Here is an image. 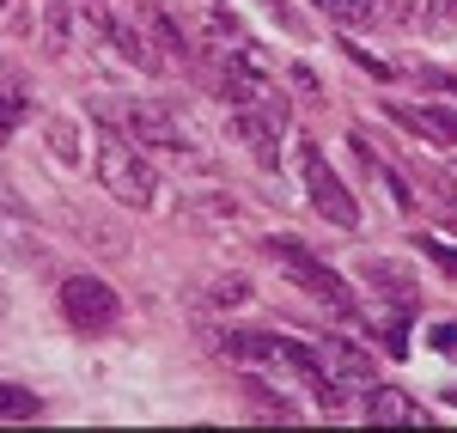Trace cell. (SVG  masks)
<instances>
[{
  "mask_svg": "<svg viewBox=\"0 0 457 433\" xmlns=\"http://www.w3.org/2000/svg\"><path fill=\"white\" fill-rule=\"evenodd\" d=\"M98 178L104 189L122 202V208H153V196H159V178H153V165H146L135 146L122 141L116 129H98Z\"/></svg>",
  "mask_w": 457,
  "mask_h": 433,
  "instance_id": "cell-1",
  "label": "cell"
},
{
  "mask_svg": "<svg viewBox=\"0 0 457 433\" xmlns=\"http://www.w3.org/2000/svg\"><path fill=\"white\" fill-rule=\"evenodd\" d=\"M269 251H275V262H281V269H287V275H293V281H299L305 293H317V299H323L336 318H353V293H348V281H342L329 262H317V256L305 251L299 238H275Z\"/></svg>",
  "mask_w": 457,
  "mask_h": 433,
  "instance_id": "cell-2",
  "label": "cell"
},
{
  "mask_svg": "<svg viewBox=\"0 0 457 433\" xmlns=\"http://www.w3.org/2000/svg\"><path fill=\"white\" fill-rule=\"evenodd\" d=\"M62 318H68L79 336H104V329H116V318H122V299H116V287L98 281V275H68V281H62Z\"/></svg>",
  "mask_w": 457,
  "mask_h": 433,
  "instance_id": "cell-3",
  "label": "cell"
},
{
  "mask_svg": "<svg viewBox=\"0 0 457 433\" xmlns=\"http://www.w3.org/2000/svg\"><path fill=\"white\" fill-rule=\"evenodd\" d=\"M299 171H305V189H312V208L323 220H336L342 232H353L360 226V208H353V196H348V183L336 178L329 165H323V153H317L312 141L299 146Z\"/></svg>",
  "mask_w": 457,
  "mask_h": 433,
  "instance_id": "cell-4",
  "label": "cell"
},
{
  "mask_svg": "<svg viewBox=\"0 0 457 433\" xmlns=\"http://www.w3.org/2000/svg\"><path fill=\"white\" fill-rule=\"evenodd\" d=\"M129 135H135V146H159V153H183V159H195V146H189V135L177 129V116L165 104H129L122 116H116Z\"/></svg>",
  "mask_w": 457,
  "mask_h": 433,
  "instance_id": "cell-5",
  "label": "cell"
},
{
  "mask_svg": "<svg viewBox=\"0 0 457 433\" xmlns=\"http://www.w3.org/2000/svg\"><path fill=\"white\" fill-rule=\"evenodd\" d=\"M226 129L238 135V141L256 153V165H281V129L287 122H275L269 110H250V104H232V116H226Z\"/></svg>",
  "mask_w": 457,
  "mask_h": 433,
  "instance_id": "cell-6",
  "label": "cell"
},
{
  "mask_svg": "<svg viewBox=\"0 0 457 433\" xmlns=\"http://www.w3.org/2000/svg\"><path fill=\"white\" fill-rule=\"evenodd\" d=\"M31 12H37V49L49 62H62L73 43V6L68 0H31Z\"/></svg>",
  "mask_w": 457,
  "mask_h": 433,
  "instance_id": "cell-7",
  "label": "cell"
},
{
  "mask_svg": "<svg viewBox=\"0 0 457 433\" xmlns=\"http://www.w3.org/2000/svg\"><path fill=\"white\" fill-rule=\"evenodd\" d=\"M396 122L403 129H415V135H427V141L439 146H457V110H439V104H396Z\"/></svg>",
  "mask_w": 457,
  "mask_h": 433,
  "instance_id": "cell-8",
  "label": "cell"
},
{
  "mask_svg": "<svg viewBox=\"0 0 457 433\" xmlns=\"http://www.w3.org/2000/svg\"><path fill=\"white\" fill-rule=\"evenodd\" d=\"M360 275H366L372 287H385L390 299H396V312H409V305H415V275H409L403 262H390V256H366V262H360Z\"/></svg>",
  "mask_w": 457,
  "mask_h": 433,
  "instance_id": "cell-9",
  "label": "cell"
},
{
  "mask_svg": "<svg viewBox=\"0 0 457 433\" xmlns=\"http://www.w3.org/2000/svg\"><path fill=\"white\" fill-rule=\"evenodd\" d=\"M323 361H329V372H336L342 385H372V372H378V366H372V354H366L360 342H342V336L323 348Z\"/></svg>",
  "mask_w": 457,
  "mask_h": 433,
  "instance_id": "cell-10",
  "label": "cell"
},
{
  "mask_svg": "<svg viewBox=\"0 0 457 433\" xmlns=\"http://www.w3.org/2000/svg\"><path fill=\"white\" fill-rule=\"evenodd\" d=\"M366 421H390V428H421L427 409H421V403H409L403 391H372V397H366Z\"/></svg>",
  "mask_w": 457,
  "mask_h": 433,
  "instance_id": "cell-11",
  "label": "cell"
},
{
  "mask_svg": "<svg viewBox=\"0 0 457 433\" xmlns=\"http://www.w3.org/2000/svg\"><path fill=\"white\" fill-rule=\"evenodd\" d=\"M195 305L202 312H238V305H250V281L245 275H213L208 287L195 293Z\"/></svg>",
  "mask_w": 457,
  "mask_h": 433,
  "instance_id": "cell-12",
  "label": "cell"
},
{
  "mask_svg": "<svg viewBox=\"0 0 457 433\" xmlns=\"http://www.w3.org/2000/svg\"><path fill=\"white\" fill-rule=\"evenodd\" d=\"M37 415H43L37 391H25V385H0V421H37Z\"/></svg>",
  "mask_w": 457,
  "mask_h": 433,
  "instance_id": "cell-13",
  "label": "cell"
},
{
  "mask_svg": "<svg viewBox=\"0 0 457 433\" xmlns=\"http://www.w3.org/2000/svg\"><path fill=\"white\" fill-rule=\"evenodd\" d=\"M43 135H49V146H55V159H79V135H73V122L68 116H49V122H43Z\"/></svg>",
  "mask_w": 457,
  "mask_h": 433,
  "instance_id": "cell-14",
  "label": "cell"
},
{
  "mask_svg": "<svg viewBox=\"0 0 457 433\" xmlns=\"http://www.w3.org/2000/svg\"><path fill=\"white\" fill-rule=\"evenodd\" d=\"M19 122H25V104H19L12 92H0V141H6V135H12Z\"/></svg>",
  "mask_w": 457,
  "mask_h": 433,
  "instance_id": "cell-15",
  "label": "cell"
},
{
  "mask_svg": "<svg viewBox=\"0 0 457 433\" xmlns=\"http://www.w3.org/2000/svg\"><path fill=\"white\" fill-rule=\"evenodd\" d=\"M427 348H439V354H457V324H433V329H427Z\"/></svg>",
  "mask_w": 457,
  "mask_h": 433,
  "instance_id": "cell-16",
  "label": "cell"
},
{
  "mask_svg": "<svg viewBox=\"0 0 457 433\" xmlns=\"http://www.w3.org/2000/svg\"><path fill=\"white\" fill-rule=\"evenodd\" d=\"M421 251L433 256L439 269H452V275H457V251H452V245H433V238H421Z\"/></svg>",
  "mask_w": 457,
  "mask_h": 433,
  "instance_id": "cell-17",
  "label": "cell"
},
{
  "mask_svg": "<svg viewBox=\"0 0 457 433\" xmlns=\"http://www.w3.org/2000/svg\"><path fill=\"white\" fill-rule=\"evenodd\" d=\"M385 6V19H415V0H378Z\"/></svg>",
  "mask_w": 457,
  "mask_h": 433,
  "instance_id": "cell-18",
  "label": "cell"
},
{
  "mask_svg": "<svg viewBox=\"0 0 457 433\" xmlns=\"http://www.w3.org/2000/svg\"><path fill=\"white\" fill-rule=\"evenodd\" d=\"M427 6H433L439 19H457V0H427Z\"/></svg>",
  "mask_w": 457,
  "mask_h": 433,
  "instance_id": "cell-19",
  "label": "cell"
},
{
  "mask_svg": "<svg viewBox=\"0 0 457 433\" xmlns=\"http://www.w3.org/2000/svg\"><path fill=\"white\" fill-rule=\"evenodd\" d=\"M445 403H457V385H452V391H445Z\"/></svg>",
  "mask_w": 457,
  "mask_h": 433,
  "instance_id": "cell-20",
  "label": "cell"
},
{
  "mask_svg": "<svg viewBox=\"0 0 457 433\" xmlns=\"http://www.w3.org/2000/svg\"><path fill=\"white\" fill-rule=\"evenodd\" d=\"M0 6H6V0H0Z\"/></svg>",
  "mask_w": 457,
  "mask_h": 433,
  "instance_id": "cell-21",
  "label": "cell"
}]
</instances>
